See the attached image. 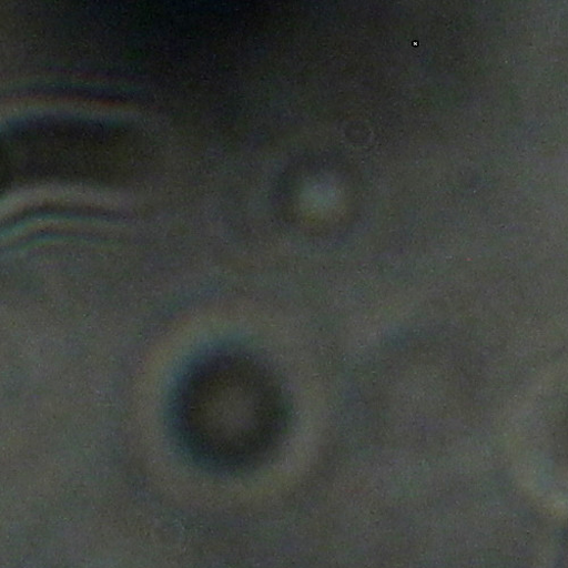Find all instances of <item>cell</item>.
Returning a JSON list of instances; mask_svg holds the SVG:
<instances>
[{
  "instance_id": "obj_1",
  "label": "cell",
  "mask_w": 568,
  "mask_h": 568,
  "mask_svg": "<svg viewBox=\"0 0 568 568\" xmlns=\"http://www.w3.org/2000/svg\"><path fill=\"white\" fill-rule=\"evenodd\" d=\"M281 399L247 358L216 355L184 378L176 400L180 435L199 457L226 462L251 452L282 422Z\"/></svg>"
}]
</instances>
